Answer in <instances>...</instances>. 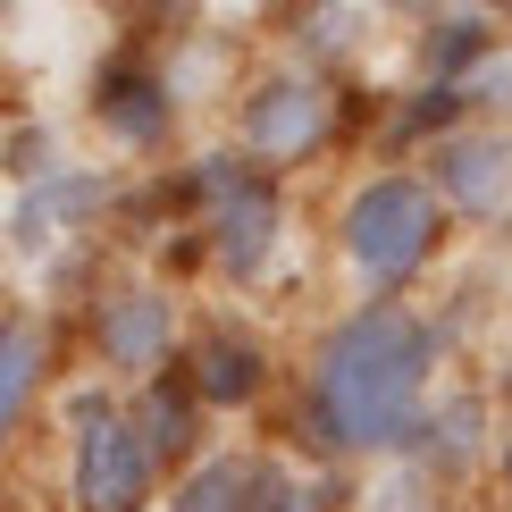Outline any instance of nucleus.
Listing matches in <instances>:
<instances>
[{
  "mask_svg": "<svg viewBox=\"0 0 512 512\" xmlns=\"http://www.w3.org/2000/svg\"><path fill=\"white\" fill-rule=\"evenodd\" d=\"M420 378H429V328L412 311H353L345 328L319 345L311 370V412L328 445H395L420 412Z\"/></svg>",
  "mask_w": 512,
  "mask_h": 512,
  "instance_id": "nucleus-1",
  "label": "nucleus"
},
{
  "mask_svg": "<svg viewBox=\"0 0 512 512\" xmlns=\"http://www.w3.org/2000/svg\"><path fill=\"white\" fill-rule=\"evenodd\" d=\"M160 462L143 445L135 412L118 395H76L68 403V504L76 512H152L160 496Z\"/></svg>",
  "mask_w": 512,
  "mask_h": 512,
  "instance_id": "nucleus-2",
  "label": "nucleus"
},
{
  "mask_svg": "<svg viewBox=\"0 0 512 512\" xmlns=\"http://www.w3.org/2000/svg\"><path fill=\"white\" fill-rule=\"evenodd\" d=\"M437 244H445V202L420 177H378V185H361L345 202V252H353L361 277H378V286L412 277Z\"/></svg>",
  "mask_w": 512,
  "mask_h": 512,
  "instance_id": "nucleus-3",
  "label": "nucleus"
},
{
  "mask_svg": "<svg viewBox=\"0 0 512 512\" xmlns=\"http://www.w3.org/2000/svg\"><path fill=\"white\" fill-rule=\"evenodd\" d=\"M194 194L210 202V252L227 277H261L269 244H277V185L244 160H202Z\"/></svg>",
  "mask_w": 512,
  "mask_h": 512,
  "instance_id": "nucleus-4",
  "label": "nucleus"
},
{
  "mask_svg": "<svg viewBox=\"0 0 512 512\" xmlns=\"http://www.w3.org/2000/svg\"><path fill=\"white\" fill-rule=\"evenodd\" d=\"M328 126H336V101L319 93L311 76H261L244 93L236 135H244V160H261V177H269V168L311 160L319 143H328Z\"/></svg>",
  "mask_w": 512,
  "mask_h": 512,
  "instance_id": "nucleus-5",
  "label": "nucleus"
},
{
  "mask_svg": "<svg viewBox=\"0 0 512 512\" xmlns=\"http://www.w3.org/2000/svg\"><path fill=\"white\" fill-rule=\"evenodd\" d=\"M93 353L110 361L118 378L152 387L168 370V353H177V303H168L160 286H110L93 303Z\"/></svg>",
  "mask_w": 512,
  "mask_h": 512,
  "instance_id": "nucleus-6",
  "label": "nucleus"
},
{
  "mask_svg": "<svg viewBox=\"0 0 512 512\" xmlns=\"http://www.w3.org/2000/svg\"><path fill=\"white\" fill-rule=\"evenodd\" d=\"M93 118H101V135H118L126 152H160L168 143V76L160 68H143V59H110L93 84Z\"/></svg>",
  "mask_w": 512,
  "mask_h": 512,
  "instance_id": "nucleus-7",
  "label": "nucleus"
},
{
  "mask_svg": "<svg viewBox=\"0 0 512 512\" xmlns=\"http://www.w3.org/2000/svg\"><path fill=\"white\" fill-rule=\"evenodd\" d=\"M437 202L471 210V219H504L512 210V135H454L437 152Z\"/></svg>",
  "mask_w": 512,
  "mask_h": 512,
  "instance_id": "nucleus-8",
  "label": "nucleus"
},
{
  "mask_svg": "<svg viewBox=\"0 0 512 512\" xmlns=\"http://www.w3.org/2000/svg\"><path fill=\"white\" fill-rule=\"evenodd\" d=\"M51 387V319L0 311V445L26 429V412Z\"/></svg>",
  "mask_w": 512,
  "mask_h": 512,
  "instance_id": "nucleus-9",
  "label": "nucleus"
},
{
  "mask_svg": "<svg viewBox=\"0 0 512 512\" xmlns=\"http://www.w3.org/2000/svg\"><path fill=\"white\" fill-rule=\"evenodd\" d=\"M185 387H194V403H219V412H236V403H252L269 387V353L252 345V336H236V328H210V336H194V353H185Z\"/></svg>",
  "mask_w": 512,
  "mask_h": 512,
  "instance_id": "nucleus-10",
  "label": "nucleus"
},
{
  "mask_svg": "<svg viewBox=\"0 0 512 512\" xmlns=\"http://www.w3.org/2000/svg\"><path fill=\"white\" fill-rule=\"evenodd\" d=\"M126 412H135V429H143V445H152V462L168 471V462H185L194 454V387H185L177 370H160L152 387H135V403H126Z\"/></svg>",
  "mask_w": 512,
  "mask_h": 512,
  "instance_id": "nucleus-11",
  "label": "nucleus"
},
{
  "mask_svg": "<svg viewBox=\"0 0 512 512\" xmlns=\"http://www.w3.org/2000/svg\"><path fill=\"white\" fill-rule=\"evenodd\" d=\"M252 479H261L252 454H210V462H194V471L177 479V504H168V512H244L252 504Z\"/></svg>",
  "mask_w": 512,
  "mask_h": 512,
  "instance_id": "nucleus-12",
  "label": "nucleus"
},
{
  "mask_svg": "<svg viewBox=\"0 0 512 512\" xmlns=\"http://www.w3.org/2000/svg\"><path fill=\"white\" fill-rule=\"evenodd\" d=\"M93 202H110V185H101V177H42L34 194H26V210H17V236L42 244L59 219H76V210H93Z\"/></svg>",
  "mask_w": 512,
  "mask_h": 512,
  "instance_id": "nucleus-13",
  "label": "nucleus"
},
{
  "mask_svg": "<svg viewBox=\"0 0 512 512\" xmlns=\"http://www.w3.org/2000/svg\"><path fill=\"white\" fill-rule=\"evenodd\" d=\"M244 512H319V504H311V487L294 479V471L261 462V479H252V504H244Z\"/></svg>",
  "mask_w": 512,
  "mask_h": 512,
  "instance_id": "nucleus-14",
  "label": "nucleus"
},
{
  "mask_svg": "<svg viewBox=\"0 0 512 512\" xmlns=\"http://www.w3.org/2000/svg\"><path fill=\"white\" fill-rule=\"evenodd\" d=\"M479 93H504L496 110H512V68H504V59H487V68H479Z\"/></svg>",
  "mask_w": 512,
  "mask_h": 512,
  "instance_id": "nucleus-15",
  "label": "nucleus"
},
{
  "mask_svg": "<svg viewBox=\"0 0 512 512\" xmlns=\"http://www.w3.org/2000/svg\"><path fill=\"white\" fill-rule=\"evenodd\" d=\"M504 471H512V445H504Z\"/></svg>",
  "mask_w": 512,
  "mask_h": 512,
  "instance_id": "nucleus-16",
  "label": "nucleus"
}]
</instances>
